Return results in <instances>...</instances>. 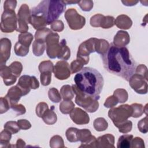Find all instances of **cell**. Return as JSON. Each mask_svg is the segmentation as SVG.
Wrapping results in <instances>:
<instances>
[{"instance_id": "cell-33", "label": "cell", "mask_w": 148, "mask_h": 148, "mask_svg": "<svg viewBox=\"0 0 148 148\" xmlns=\"http://www.w3.org/2000/svg\"><path fill=\"white\" fill-rule=\"evenodd\" d=\"M113 95L117 98L118 102L124 103L128 100V94L127 91L123 88H117L114 90Z\"/></svg>"}, {"instance_id": "cell-60", "label": "cell", "mask_w": 148, "mask_h": 148, "mask_svg": "<svg viewBox=\"0 0 148 148\" xmlns=\"http://www.w3.org/2000/svg\"><path fill=\"white\" fill-rule=\"evenodd\" d=\"M121 2L124 4V5L127 6H132L135 5L138 3V1H121Z\"/></svg>"}, {"instance_id": "cell-1", "label": "cell", "mask_w": 148, "mask_h": 148, "mask_svg": "<svg viewBox=\"0 0 148 148\" xmlns=\"http://www.w3.org/2000/svg\"><path fill=\"white\" fill-rule=\"evenodd\" d=\"M103 66L109 72L128 81L134 73L136 63L125 47H118L111 43L107 52L101 55Z\"/></svg>"}, {"instance_id": "cell-21", "label": "cell", "mask_w": 148, "mask_h": 148, "mask_svg": "<svg viewBox=\"0 0 148 148\" xmlns=\"http://www.w3.org/2000/svg\"><path fill=\"white\" fill-rule=\"evenodd\" d=\"M17 86L21 89L23 95L28 94L31 89V76L29 75H23L18 79Z\"/></svg>"}, {"instance_id": "cell-55", "label": "cell", "mask_w": 148, "mask_h": 148, "mask_svg": "<svg viewBox=\"0 0 148 148\" xmlns=\"http://www.w3.org/2000/svg\"><path fill=\"white\" fill-rule=\"evenodd\" d=\"M135 73L142 75L147 80V68L146 65L140 64L135 69Z\"/></svg>"}, {"instance_id": "cell-14", "label": "cell", "mask_w": 148, "mask_h": 148, "mask_svg": "<svg viewBox=\"0 0 148 148\" xmlns=\"http://www.w3.org/2000/svg\"><path fill=\"white\" fill-rule=\"evenodd\" d=\"M53 73L54 76L59 80L67 79L71 76L70 66L68 62L64 60H61L56 64L54 66Z\"/></svg>"}, {"instance_id": "cell-7", "label": "cell", "mask_w": 148, "mask_h": 148, "mask_svg": "<svg viewBox=\"0 0 148 148\" xmlns=\"http://www.w3.org/2000/svg\"><path fill=\"white\" fill-rule=\"evenodd\" d=\"M17 28V18L14 10H4L1 20V30L3 32L11 33Z\"/></svg>"}, {"instance_id": "cell-16", "label": "cell", "mask_w": 148, "mask_h": 148, "mask_svg": "<svg viewBox=\"0 0 148 148\" xmlns=\"http://www.w3.org/2000/svg\"><path fill=\"white\" fill-rule=\"evenodd\" d=\"M69 116L72 121L78 125L87 124L90 122L88 114L79 108H74L70 112Z\"/></svg>"}, {"instance_id": "cell-46", "label": "cell", "mask_w": 148, "mask_h": 148, "mask_svg": "<svg viewBox=\"0 0 148 148\" xmlns=\"http://www.w3.org/2000/svg\"><path fill=\"white\" fill-rule=\"evenodd\" d=\"M84 64L78 60H75L73 61L70 64V69L71 73H75L79 72L83 68Z\"/></svg>"}, {"instance_id": "cell-43", "label": "cell", "mask_w": 148, "mask_h": 148, "mask_svg": "<svg viewBox=\"0 0 148 148\" xmlns=\"http://www.w3.org/2000/svg\"><path fill=\"white\" fill-rule=\"evenodd\" d=\"M50 146L52 148L64 147V140L61 136L59 135H54L50 139Z\"/></svg>"}, {"instance_id": "cell-36", "label": "cell", "mask_w": 148, "mask_h": 148, "mask_svg": "<svg viewBox=\"0 0 148 148\" xmlns=\"http://www.w3.org/2000/svg\"><path fill=\"white\" fill-rule=\"evenodd\" d=\"M52 31L48 28H44L41 29L36 30L35 34V39L36 40H40L45 42L47 36Z\"/></svg>"}, {"instance_id": "cell-44", "label": "cell", "mask_w": 148, "mask_h": 148, "mask_svg": "<svg viewBox=\"0 0 148 148\" xmlns=\"http://www.w3.org/2000/svg\"><path fill=\"white\" fill-rule=\"evenodd\" d=\"M114 18L113 16H104L101 24V27L104 29L110 28L114 25Z\"/></svg>"}, {"instance_id": "cell-49", "label": "cell", "mask_w": 148, "mask_h": 148, "mask_svg": "<svg viewBox=\"0 0 148 148\" xmlns=\"http://www.w3.org/2000/svg\"><path fill=\"white\" fill-rule=\"evenodd\" d=\"M40 82L44 86H48L51 81V72H43L40 73Z\"/></svg>"}, {"instance_id": "cell-34", "label": "cell", "mask_w": 148, "mask_h": 148, "mask_svg": "<svg viewBox=\"0 0 148 148\" xmlns=\"http://www.w3.org/2000/svg\"><path fill=\"white\" fill-rule=\"evenodd\" d=\"M39 71L41 73L43 72H53L54 69V65L50 60L42 61L38 66Z\"/></svg>"}, {"instance_id": "cell-58", "label": "cell", "mask_w": 148, "mask_h": 148, "mask_svg": "<svg viewBox=\"0 0 148 148\" xmlns=\"http://www.w3.org/2000/svg\"><path fill=\"white\" fill-rule=\"evenodd\" d=\"M17 123L20 129L23 130H27L31 127V124L29 121L25 119H20L17 121Z\"/></svg>"}, {"instance_id": "cell-25", "label": "cell", "mask_w": 148, "mask_h": 148, "mask_svg": "<svg viewBox=\"0 0 148 148\" xmlns=\"http://www.w3.org/2000/svg\"><path fill=\"white\" fill-rule=\"evenodd\" d=\"M133 138L132 135L124 134L120 136L117 143L118 148H130L131 147V140Z\"/></svg>"}, {"instance_id": "cell-15", "label": "cell", "mask_w": 148, "mask_h": 148, "mask_svg": "<svg viewBox=\"0 0 148 148\" xmlns=\"http://www.w3.org/2000/svg\"><path fill=\"white\" fill-rule=\"evenodd\" d=\"M12 43L10 39L6 38L0 40V66L6 65L10 56Z\"/></svg>"}, {"instance_id": "cell-40", "label": "cell", "mask_w": 148, "mask_h": 148, "mask_svg": "<svg viewBox=\"0 0 148 148\" xmlns=\"http://www.w3.org/2000/svg\"><path fill=\"white\" fill-rule=\"evenodd\" d=\"M132 109V114L131 117L138 118L141 116L144 113V106L140 103H132L131 105Z\"/></svg>"}, {"instance_id": "cell-22", "label": "cell", "mask_w": 148, "mask_h": 148, "mask_svg": "<svg viewBox=\"0 0 148 148\" xmlns=\"http://www.w3.org/2000/svg\"><path fill=\"white\" fill-rule=\"evenodd\" d=\"M114 24L120 29H128L132 25V21L127 15L120 14L114 20Z\"/></svg>"}, {"instance_id": "cell-19", "label": "cell", "mask_w": 148, "mask_h": 148, "mask_svg": "<svg viewBox=\"0 0 148 148\" xmlns=\"http://www.w3.org/2000/svg\"><path fill=\"white\" fill-rule=\"evenodd\" d=\"M22 96L23 95L21 89L16 85L9 88L5 97L8 100L10 106H11L13 104L17 103Z\"/></svg>"}, {"instance_id": "cell-12", "label": "cell", "mask_w": 148, "mask_h": 148, "mask_svg": "<svg viewBox=\"0 0 148 148\" xmlns=\"http://www.w3.org/2000/svg\"><path fill=\"white\" fill-rule=\"evenodd\" d=\"M128 81L130 86L136 93L146 94L147 92V80L142 75L134 73Z\"/></svg>"}, {"instance_id": "cell-32", "label": "cell", "mask_w": 148, "mask_h": 148, "mask_svg": "<svg viewBox=\"0 0 148 148\" xmlns=\"http://www.w3.org/2000/svg\"><path fill=\"white\" fill-rule=\"evenodd\" d=\"M94 129L99 132L106 130L108 127V123L103 117H98L94 120L93 122Z\"/></svg>"}, {"instance_id": "cell-41", "label": "cell", "mask_w": 148, "mask_h": 148, "mask_svg": "<svg viewBox=\"0 0 148 148\" xmlns=\"http://www.w3.org/2000/svg\"><path fill=\"white\" fill-rule=\"evenodd\" d=\"M3 127L4 129L7 130L12 134H17L20 130V128L17 123V121L16 122L14 121H9L6 122Z\"/></svg>"}, {"instance_id": "cell-47", "label": "cell", "mask_w": 148, "mask_h": 148, "mask_svg": "<svg viewBox=\"0 0 148 148\" xmlns=\"http://www.w3.org/2000/svg\"><path fill=\"white\" fill-rule=\"evenodd\" d=\"M93 4H94L93 1L90 0L80 1L79 2L77 3V5L79 6L81 9L84 12L90 11L93 8Z\"/></svg>"}, {"instance_id": "cell-26", "label": "cell", "mask_w": 148, "mask_h": 148, "mask_svg": "<svg viewBox=\"0 0 148 148\" xmlns=\"http://www.w3.org/2000/svg\"><path fill=\"white\" fill-rule=\"evenodd\" d=\"M60 94L61 95V97L64 100L69 101L72 100L75 95V92L72 86L66 84L62 86L60 89Z\"/></svg>"}, {"instance_id": "cell-61", "label": "cell", "mask_w": 148, "mask_h": 148, "mask_svg": "<svg viewBox=\"0 0 148 148\" xmlns=\"http://www.w3.org/2000/svg\"><path fill=\"white\" fill-rule=\"evenodd\" d=\"M25 145V142L21 139H18L17 140V142H16V145L15 146V147H24Z\"/></svg>"}, {"instance_id": "cell-54", "label": "cell", "mask_w": 148, "mask_h": 148, "mask_svg": "<svg viewBox=\"0 0 148 148\" xmlns=\"http://www.w3.org/2000/svg\"><path fill=\"white\" fill-rule=\"evenodd\" d=\"M118 103L119 102L117 98L113 95L109 96L106 99L103 105L106 108H113L114 106H116Z\"/></svg>"}, {"instance_id": "cell-51", "label": "cell", "mask_w": 148, "mask_h": 148, "mask_svg": "<svg viewBox=\"0 0 148 148\" xmlns=\"http://www.w3.org/2000/svg\"><path fill=\"white\" fill-rule=\"evenodd\" d=\"M0 113L3 114L5 112H6L10 108V103L8 100L4 97H1L0 98Z\"/></svg>"}, {"instance_id": "cell-29", "label": "cell", "mask_w": 148, "mask_h": 148, "mask_svg": "<svg viewBox=\"0 0 148 148\" xmlns=\"http://www.w3.org/2000/svg\"><path fill=\"white\" fill-rule=\"evenodd\" d=\"M33 39L34 36L32 34L28 32L21 33L18 36V42L27 47H29Z\"/></svg>"}, {"instance_id": "cell-45", "label": "cell", "mask_w": 148, "mask_h": 148, "mask_svg": "<svg viewBox=\"0 0 148 148\" xmlns=\"http://www.w3.org/2000/svg\"><path fill=\"white\" fill-rule=\"evenodd\" d=\"M105 16L101 14H96L90 18V25L94 27H101L102 20Z\"/></svg>"}, {"instance_id": "cell-37", "label": "cell", "mask_w": 148, "mask_h": 148, "mask_svg": "<svg viewBox=\"0 0 148 148\" xmlns=\"http://www.w3.org/2000/svg\"><path fill=\"white\" fill-rule=\"evenodd\" d=\"M77 131L78 129L74 127H71L67 129L65 132V135L67 140L70 142H78L77 138Z\"/></svg>"}, {"instance_id": "cell-52", "label": "cell", "mask_w": 148, "mask_h": 148, "mask_svg": "<svg viewBox=\"0 0 148 148\" xmlns=\"http://www.w3.org/2000/svg\"><path fill=\"white\" fill-rule=\"evenodd\" d=\"M50 28L56 32H61L64 30V25L61 20H57L50 24Z\"/></svg>"}, {"instance_id": "cell-62", "label": "cell", "mask_w": 148, "mask_h": 148, "mask_svg": "<svg viewBox=\"0 0 148 148\" xmlns=\"http://www.w3.org/2000/svg\"><path fill=\"white\" fill-rule=\"evenodd\" d=\"M64 2L66 5H69V4H75V3H78L80 1H63Z\"/></svg>"}, {"instance_id": "cell-56", "label": "cell", "mask_w": 148, "mask_h": 148, "mask_svg": "<svg viewBox=\"0 0 148 148\" xmlns=\"http://www.w3.org/2000/svg\"><path fill=\"white\" fill-rule=\"evenodd\" d=\"M131 147H145L144 141L140 137L132 138L131 140Z\"/></svg>"}, {"instance_id": "cell-6", "label": "cell", "mask_w": 148, "mask_h": 148, "mask_svg": "<svg viewBox=\"0 0 148 148\" xmlns=\"http://www.w3.org/2000/svg\"><path fill=\"white\" fill-rule=\"evenodd\" d=\"M96 38H91L82 42L79 46L77 53V60L81 61L84 65L89 62V56L91 53L95 52Z\"/></svg>"}, {"instance_id": "cell-30", "label": "cell", "mask_w": 148, "mask_h": 148, "mask_svg": "<svg viewBox=\"0 0 148 148\" xmlns=\"http://www.w3.org/2000/svg\"><path fill=\"white\" fill-rule=\"evenodd\" d=\"M45 42L40 40H36L32 43V52L35 56H42L45 50Z\"/></svg>"}, {"instance_id": "cell-23", "label": "cell", "mask_w": 148, "mask_h": 148, "mask_svg": "<svg viewBox=\"0 0 148 148\" xmlns=\"http://www.w3.org/2000/svg\"><path fill=\"white\" fill-rule=\"evenodd\" d=\"M54 110V106H51V108L47 110L42 117L43 121L47 125H53L57 121V117Z\"/></svg>"}, {"instance_id": "cell-18", "label": "cell", "mask_w": 148, "mask_h": 148, "mask_svg": "<svg viewBox=\"0 0 148 148\" xmlns=\"http://www.w3.org/2000/svg\"><path fill=\"white\" fill-rule=\"evenodd\" d=\"M0 75L4 84L7 86L14 84L17 78L12 74L9 67L6 65L0 66Z\"/></svg>"}, {"instance_id": "cell-48", "label": "cell", "mask_w": 148, "mask_h": 148, "mask_svg": "<svg viewBox=\"0 0 148 148\" xmlns=\"http://www.w3.org/2000/svg\"><path fill=\"white\" fill-rule=\"evenodd\" d=\"M49 109L48 105L44 102H39L36 107V114L39 117L42 118L44 113Z\"/></svg>"}, {"instance_id": "cell-42", "label": "cell", "mask_w": 148, "mask_h": 148, "mask_svg": "<svg viewBox=\"0 0 148 148\" xmlns=\"http://www.w3.org/2000/svg\"><path fill=\"white\" fill-rule=\"evenodd\" d=\"M116 127L119 128V131L120 132L126 134L131 131L132 128V123L131 121L127 120L118 124Z\"/></svg>"}, {"instance_id": "cell-57", "label": "cell", "mask_w": 148, "mask_h": 148, "mask_svg": "<svg viewBox=\"0 0 148 148\" xmlns=\"http://www.w3.org/2000/svg\"><path fill=\"white\" fill-rule=\"evenodd\" d=\"M17 5V1L15 0H6L4 2L3 9L4 10H14Z\"/></svg>"}, {"instance_id": "cell-59", "label": "cell", "mask_w": 148, "mask_h": 148, "mask_svg": "<svg viewBox=\"0 0 148 148\" xmlns=\"http://www.w3.org/2000/svg\"><path fill=\"white\" fill-rule=\"evenodd\" d=\"M39 87V83L34 76H31V89H36Z\"/></svg>"}, {"instance_id": "cell-5", "label": "cell", "mask_w": 148, "mask_h": 148, "mask_svg": "<svg viewBox=\"0 0 148 148\" xmlns=\"http://www.w3.org/2000/svg\"><path fill=\"white\" fill-rule=\"evenodd\" d=\"M132 109L131 105L124 104L116 108H112L108 112L109 117L113 121L115 127L126 121L131 117Z\"/></svg>"}, {"instance_id": "cell-28", "label": "cell", "mask_w": 148, "mask_h": 148, "mask_svg": "<svg viewBox=\"0 0 148 148\" xmlns=\"http://www.w3.org/2000/svg\"><path fill=\"white\" fill-rule=\"evenodd\" d=\"M12 134L7 130L4 129L1 131L0 134L1 147H10L13 146L12 145H10V140L12 138Z\"/></svg>"}, {"instance_id": "cell-2", "label": "cell", "mask_w": 148, "mask_h": 148, "mask_svg": "<svg viewBox=\"0 0 148 148\" xmlns=\"http://www.w3.org/2000/svg\"><path fill=\"white\" fill-rule=\"evenodd\" d=\"M75 85L82 92L100 98L104 80L102 75L95 69L84 67L75 76Z\"/></svg>"}, {"instance_id": "cell-13", "label": "cell", "mask_w": 148, "mask_h": 148, "mask_svg": "<svg viewBox=\"0 0 148 148\" xmlns=\"http://www.w3.org/2000/svg\"><path fill=\"white\" fill-rule=\"evenodd\" d=\"M77 138L81 142L79 147H97V138L91 135L88 129H81L77 131Z\"/></svg>"}, {"instance_id": "cell-39", "label": "cell", "mask_w": 148, "mask_h": 148, "mask_svg": "<svg viewBox=\"0 0 148 148\" xmlns=\"http://www.w3.org/2000/svg\"><path fill=\"white\" fill-rule=\"evenodd\" d=\"M12 74L16 77H18L23 70V65L20 62L14 61L9 66Z\"/></svg>"}, {"instance_id": "cell-17", "label": "cell", "mask_w": 148, "mask_h": 148, "mask_svg": "<svg viewBox=\"0 0 148 148\" xmlns=\"http://www.w3.org/2000/svg\"><path fill=\"white\" fill-rule=\"evenodd\" d=\"M130 41V35L127 31H119L113 38V45L118 47H123L127 45Z\"/></svg>"}, {"instance_id": "cell-3", "label": "cell", "mask_w": 148, "mask_h": 148, "mask_svg": "<svg viewBox=\"0 0 148 148\" xmlns=\"http://www.w3.org/2000/svg\"><path fill=\"white\" fill-rule=\"evenodd\" d=\"M49 0L41 1L36 6L31 9V17L29 24L36 29L46 28L47 25V12Z\"/></svg>"}, {"instance_id": "cell-11", "label": "cell", "mask_w": 148, "mask_h": 148, "mask_svg": "<svg viewBox=\"0 0 148 148\" xmlns=\"http://www.w3.org/2000/svg\"><path fill=\"white\" fill-rule=\"evenodd\" d=\"M31 17V10L29 6L25 4H22L20 7L17 15V28L16 31L18 32H26L28 30V25Z\"/></svg>"}, {"instance_id": "cell-4", "label": "cell", "mask_w": 148, "mask_h": 148, "mask_svg": "<svg viewBox=\"0 0 148 148\" xmlns=\"http://www.w3.org/2000/svg\"><path fill=\"white\" fill-rule=\"evenodd\" d=\"M72 87L76 95L75 102L77 105L83 108L90 113L95 112L98 110L99 108L98 101L99 98L91 96L82 92L75 84H73Z\"/></svg>"}, {"instance_id": "cell-50", "label": "cell", "mask_w": 148, "mask_h": 148, "mask_svg": "<svg viewBox=\"0 0 148 148\" xmlns=\"http://www.w3.org/2000/svg\"><path fill=\"white\" fill-rule=\"evenodd\" d=\"M10 108L15 112L16 116L24 114L26 112V109L22 104H13L10 106Z\"/></svg>"}, {"instance_id": "cell-53", "label": "cell", "mask_w": 148, "mask_h": 148, "mask_svg": "<svg viewBox=\"0 0 148 148\" xmlns=\"http://www.w3.org/2000/svg\"><path fill=\"white\" fill-rule=\"evenodd\" d=\"M138 128L139 131L143 134L147 132V116L143 118L138 123Z\"/></svg>"}, {"instance_id": "cell-20", "label": "cell", "mask_w": 148, "mask_h": 148, "mask_svg": "<svg viewBox=\"0 0 148 148\" xmlns=\"http://www.w3.org/2000/svg\"><path fill=\"white\" fill-rule=\"evenodd\" d=\"M114 137L110 134H105L97 139V147H114Z\"/></svg>"}, {"instance_id": "cell-9", "label": "cell", "mask_w": 148, "mask_h": 148, "mask_svg": "<svg viewBox=\"0 0 148 148\" xmlns=\"http://www.w3.org/2000/svg\"><path fill=\"white\" fill-rule=\"evenodd\" d=\"M64 17L69 28L73 30L80 29L86 24L85 17L79 14L74 8H70L66 10L65 12Z\"/></svg>"}, {"instance_id": "cell-8", "label": "cell", "mask_w": 148, "mask_h": 148, "mask_svg": "<svg viewBox=\"0 0 148 148\" xmlns=\"http://www.w3.org/2000/svg\"><path fill=\"white\" fill-rule=\"evenodd\" d=\"M66 5L63 1L49 0L47 12V25H50L58 18L65 11Z\"/></svg>"}, {"instance_id": "cell-10", "label": "cell", "mask_w": 148, "mask_h": 148, "mask_svg": "<svg viewBox=\"0 0 148 148\" xmlns=\"http://www.w3.org/2000/svg\"><path fill=\"white\" fill-rule=\"evenodd\" d=\"M60 36L56 32H51L46 37L45 43L46 53L51 59L57 58L61 49V43L59 42Z\"/></svg>"}, {"instance_id": "cell-35", "label": "cell", "mask_w": 148, "mask_h": 148, "mask_svg": "<svg viewBox=\"0 0 148 148\" xmlns=\"http://www.w3.org/2000/svg\"><path fill=\"white\" fill-rule=\"evenodd\" d=\"M48 97L49 99L54 103H58L61 100V95L58 90L54 88H50L48 91Z\"/></svg>"}, {"instance_id": "cell-31", "label": "cell", "mask_w": 148, "mask_h": 148, "mask_svg": "<svg viewBox=\"0 0 148 148\" xmlns=\"http://www.w3.org/2000/svg\"><path fill=\"white\" fill-rule=\"evenodd\" d=\"M59 106L60 110L62 114H68L74 109L75 104L71 100H64L60 103Z\"/></svg>"}, {"instance_id": "cell-27", "label": "cell", "mask_w": 148, "mask_h": 148, "mask_svg": "<svg viewBox=\"0 0 148 148\" xmlns=\"http://www.w3.org/2000/svg\"><path fill=\"white\" fill-rule=\"evenodd\" d=\"M109 42L103 39H98L95 43V52L103 55L105 54L109 47Z\"/></svg>"}, {"instance_id": "cell-24", "label": "cell", "mask_w": 148, "mask_h": 148, "mask_svg": "<svg viewBox=\"0 0 148 148\" xmlns=\"http://www.w3.org/2000/svg\"><path fill=\"white\" fill-rule=\"evenodd\" d=\"M61 49L57 58L62 60H68L71 56L70 49L66 45V42L65 39H62L61 42Z\"/></svg>"}, {"instance_id": "cell-38", "label": "cell", "mask_w": 148, "mask_h": 148, "mask_svg": "<svg viewBox=\"0 0 148 148\" xmlns=\"http://www.w3.org/2000/svg\"><path fill=\"white\" fill-rule=\"evenodd\" d=\"M14 50L15 54L20 57H24L27 55L29 52V47H25L20 43L18 42H17L14 47Z\"/></svg>"}]
</instances>
